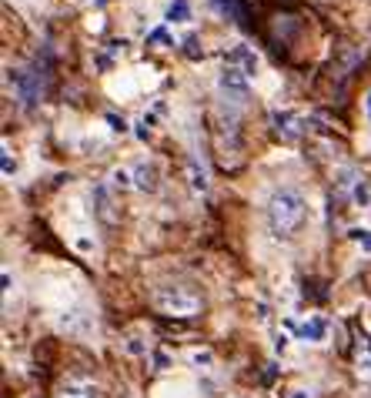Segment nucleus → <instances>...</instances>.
<instances>
[{
	"label": "nucleus",
	"mask_w": 371,
	"mask_h": 398,
	"mask_svg": "<svg viewBox=\"0 0 371 398\" xmlns=\"http://www.w3.org/2000/svg\"><path fill=\"white\" fill-rule=\"evenodd\" d=\"M304 214H308V204H304V195L295 191V188H278L268 201V224H271L274 234L288 238L295 234L297 228L304 224Z\"/></svg>",
	"instance_id": "nucleus-1"
},
{
	"label": "nucleus",
	"mask_w": 371,
	"mask_h": 398,
	"mask_svg": "<svg viewBox=\"0 0 371 398\" xmlns=\"http://www.w3.org/2000/svg\"><path fill=\"white\" fill-rule=\"evenodd\" d=\"M154 308L157 311H164V315H174V318H191V315H198L201 308H204V298H201L194 288H188V285H177V281H168V285H157L154 288Z\"/></svg>",
	"instance_id": "nucleus-2"
},
{
	"label": "nucleus",
	"mask_w": 371,
	"mask_h": 398,
	"mask_svg": "<svg viewBox=\"0 0 371 398\" xmlns=\"http://www.w3.org/2000/svg\"><path fill=\"white\" fill-rule=\"evenodd\" d=\"M7 84L14 87V98L24 107H34L44 98V74L37 67H10L7 71Z\"/></svg>",
	"instance_id": "nucleus-3"
},
{
	"label": "nucleus",
	"mask_w": 371,
	"mask_h": 398,
	"mask_svg": "<svg viewBox=\"0 0 371 398\" xmlns=\"http://www.w3.org/2000/svg\"><path fill=\"white\" fill-rule=\"evenodd\" d=\"M218 84H221V91L231 100H238V104H245V100H247V74H241L238 67H227V64H224Z\"/></svg>",
	"instance_id": "nucleus-4"
},
{
	"label": "nucleus",
	"mask_w": 371,
	"mask_h": 398,
	"mask_svg": "<svg viewBox=\"0 0 371 398\" xmlns=\"http://www.w3.org/2000/svg\"><path fill=\"white\" fill-rule=\"evenodd\" d=\"M224 64H227V67H238V71L247 77L258 74V54L247 47V44H238V47L224 50Z\"/></svg>",
	"instance_id": "nucleus-5"
},
{
	"label": "nucleus",
	"mask_w": 371,
	"mask_h": 398,
	"mask_svg": "<svg viewBox=\"0 0 371 398\" xmlns=\"http://www.w3.org/2000/svg\"><path fill=\"white\" fill-rule=\"evenodd\" d=\"M295 335L301 338V342L322 345L324 338H328V322H324L322 315H311V318H304L301 324H295Z\"/></svg>",
	"instance_id": "nucleus-6"
},
{
	"label": "nucleus",
	"mask_w": 371,
	"mask_h": 398,
	"mask_svg": "<svg viewBox=\"0 0 371 398\" xmlns=\"http://www.w3.org/2000/svg\"><path fill=\"white\" fill-rule=\"evenodd\" d=\"M94 211H98V218L104 224H117V208H114V198H111V188L107 184H98L94 188Z\"/></svg>",
	"instance_id": "nucleus-7"
},
{
	"label": "nucleus",
	"mask_w": 371,
	"mask_h": 398,
	"mask_svg": "<svg viewBox=\"0 0 371 398\" xmlns=\"http://www.w3.org/2000/svg\"><path fill=\"white\" fill-rule=\"evenodd\" d=\"M218 10H221L224 17H231L234 24H241V27H251V7H247V0H211Z\"/></svg>",
	"instance_id": "nucleus-8"
},
{
	"label": "nucleus",
	"mask_w": 371,
	"mask_h": 398,
	"mask_svg": "<svg viewBox=\"0 0 371 398\" xmlns=\"http://www.w3.org/2000/svg\"><path fill=\"white\" fill-rule=\"evenodd\" d=\"M134 171V188L137 191H157V184H161V177H157V168L150 164V161H141V164H134L131 168Z\"/></svg>",
	"instance_id": "nucleus-9"
},
{
	"label": "nucleus",
	"mask_w": 371,
	"mask_h": 398,
	"mask_svg": "<svg viewBox=\"0 0 371 398\" xmlns=\"http://www.w3.org/2000/svg\"><path fill=\"white\" fill-rule=\"evenodd\" d=\"M271 121H274V131H278L281 137H288V141L297 137V131H301V127H297V118L291 114V111H274Z\"/></svg>",
	"instance_id": "nucleus-10"
},
{
	"label": "nucleus",
	"mask_w": 371,
	"mask_h": 398,
	"mask_svg": "<svg viewBox=\"0 0 371 398\" xmlns=\"http://www.w3.org/2000/svg\"><path fill=\"white\" fill-rule=\"evenodd\" d=\"M188 177H191V188L198 195L207 191V171H204V164H201L198 157H188Z\"/></svg>",
	"instance_id": "nucleus-11"
},
{
	"label": "nucleus",
	"mask_w": 371,
	"mask_h": 398,
	"mask_svg": "<svg viewBox=\"0 0 371 398\" xmlns=\"http://www.w3.org/2000/svg\"><path fill=\"white\" fill-rule=\"evenodd\" d=\"M164 21H168V24H188V21H191V3H188V0H171Z\"/></svg>",
	"instance_id": "nucleus-12"
},
{
	"label": "nucleus",
	"mask_w": 371,
	"mask_h": 398,
	"mask_svg": "<svg viewBox=\"0 0 371 398\" xmlns=\"http://www.w3.org/2000/svg\"><path fill=\"white\" fill-rule=\"evenodd\" d=\"M57 398H100V392L94 385H84V382H71V385H64Z\"/></svg>",
	"instance_id": "nucleus-13"
},
{
	"label": "nucleus",
	"mask_w": 371,
	"mask_h": 398,
	"mask_svg": "<svg viewBox=\"0 0 371 398\" xmlns=\"http://www.w3.org/2000/svg\"><path fill=\"white\" fill-rule=\"evenodd\" d=\"M111 184H114L117 191L134 188V171H131V168H114V171H111Z\"/></svg>",
	"instance_id": "nucleus-14"
},
{
	"label": "nucleus",
	"mask_w": 371,
	"mask_h": 398,
	"mask_svg": "<svg viewBox=\"0 0 371 398\" xmlns=\"http://www.w3.org/2000/svg\"><path fill=\"white\" fill-rule=\"evenodd\" d=\"M348 238H351V241H358L365 251H371V228H351V231H348Z\"/></svg>",
	"instance_id": "nucleus-15"
},
{
	"label": "nucleus",
	"mask_w": 371,
	"mask_h": 398,
	"mask_svg": "<svg viewBox=\"0 0 371 398\" xmlns=\"http://www.w3.org/2000/svg\"><path fill=\"white\" fill-rule=\"evenodd\" d=\"M184 54L191 57V60H201L204 57V47H201V41L191 34V37H184Z\"/></svg>",
	"instance_id": "nucleus-16"
},
{
	"label": "nucleus",
	"mask_w": 371,
	"mask_h": 398,
	"mask_svg": "<svg viewBox=\"0 0 371 398\" xmlns=\"http://www.w3.org/2000/svg\"><path fill=\"white\" fill-rule=\"evenodd\" d=\"M148 44H154V47H168V44H171V34H168V27H157V30H150V34H148Z\"/></svg>",
	"instance_id": "nucleus-17"
},
{
	"label": "nucleus",
	"mask_w": 371,
	"mask_h": 398,
	"mask_svg": "<svg viewBox=\"0 0 371 398\" xmlns=\"http://www.w3.org/2000/svg\"><path fill=\"white\" fill-rule=\"evenodd\" d=\"M191 362H194V368H211V362H214V355L204 349V351H191Z\"/></svg>",
	"instance_id": "nucleus-18"
},
{
	"label": "nucleus",
	"mask_w": 371,
	"mask_h": 398,
	"mask_svg": "<svg viewBox=\"0 0 371 398\" xmlns=\"http://www.w3.org/2000/svg\"><path fill=\"white\" fill-rule=\"evenodd\" d=\"M154 368H157V372L171 368V355H168V351H154Z\"/></svg>",
	"instance_id": "nucleus-19"
},
{
	"label": "nucleus",
	"mask_w": 371,
	"mask_h": 398,
	"mask_svg": "<svg viewBox=\"0 0 371 398\" xmlns=\"http://www.w3.org/2000/svg\"><path fill=\"white\" fill-rule=\"evenodd\" d=\"M358 372L365 375V378H371V355H368V351H365V355L358 358Z\"/></svg>",
	"instance_id": "nucleus-20"
},
{
	"label": "nucleus",
	"mask_w": 371,
	"mask_h": 398,
	"mask_svg": "<svg viewBox=\"0 0 371 398\" xmlns=\"http://www.w3.org/2000/svg\"><path fill=\"white\" fill-rule=\"evenodd\" d=\"M14 171H17V164H14V157H10V154L3 151V175H7V177H14Z\"/></svg>",
	"instance_id": "nucleus-21"
},
{
	"label": "nucleus",
	"mask_w": 371,
	"mask_h": 398,
	"mask_svg": "<svg viewBox=\"0 0 371 398\" xmlns=\"http://www.w3.org/2000/svg\"><path fill=\"white\" fill-rule=\"evenodd\" d=\"M107 124L114 127V131H121V134L127 131V124H124V118H117V114H107Z\"/></svg>",
	"instance_id": "nucleus-22"
},
{
	"label": "nucleus",
	"mask_w": 371,
	"mask_h": 398,
	"mask_svg": "<svg viewBox=\"0 0 371 398\" xmlns=\"http://www.w3.org/2000/svg\"><path fill=\"white\" fill-rule=\"evenodd\" d=\"M288 349V335H278V338H274V351H284Z\"/></svg>",
	"instance_id": "nucleus-23"
},
{
	"label": "nucleus",
	"mask_w": 371,
	"mask_h": 398,
	"mask_svg": "<svg viewBox=\"0 0 371 398\" xmlns=\"http://www.w3.org/2000/svg\"><path fill=\"white\" fill-rule=\"evenodd\" d=\"M291 398H311V392H304V388H295V392H291Z\"/></svg>",
	"instance_id": "nucleus-24"
},
{
	"label": "nucleus",
	"mask_w": 371,
	"mask_h": 398,
	"mask_svg": "<svg viewBox=\"0 0 371 398\" xmlns=\"http://www.w3.org/2000/svg\"><path fill=\"white\" fill-rule=\"evenodd\" d=\"M368 107H371V94H368Z\"/></svg>",
	"instance_id": "nucleus-25"
}]
</instances>
